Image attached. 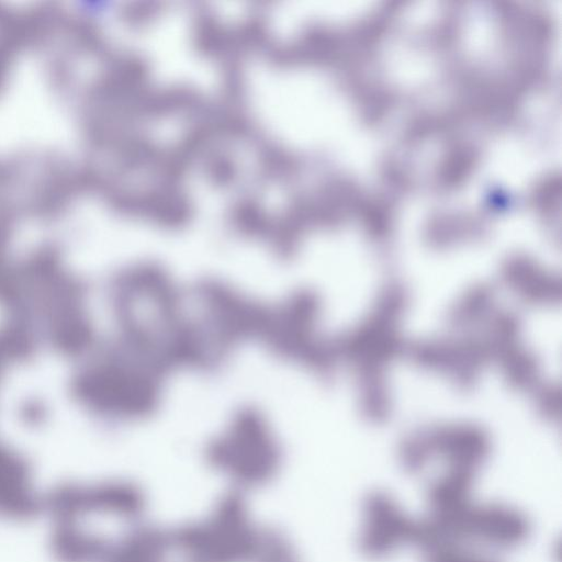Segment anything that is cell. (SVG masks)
Returning a JSON list of instances; mask_svg holds the SVG:
<instances>
[{"instance_id":"obj_2","label":"cell","mask_w":562,"mask_h":562,"mask_svg":"<svg viewBox=\"0 0 562 562\" xmlns=\"http://www.w3.org/2000/svg\"><path fill=\"white\" fill-rule=\"evenodd\" d=\"M246 522L240 503L231 497L209 522L182 530L179 540L195 562H238L255 552Z\"/></svg>"},{"instance_id":"obj_3","label":"cell","mask_w":562,"mask_h":562,"mask_svg":"<svg viewBox=\"0 0 562 562\" xmlns=\"http://www.w3.org/2000/svg\"><path fill=\"white\" fill-rule=\"evenodd\" d=\"M311 303L304 292H295L273 305L266 304L257 342L286 361L305 360L313 312Z\"/></svg>"},{"instance_id":"obj_1","label":"cell","mask_w":562,"mask_h":562,"mask_svg":"<svg viewBox=\"0 0 562 562\" xmlns=\"http://www.w3.org/2000/svg\"><path fill=\"white\" fill-rule=\"evenodd\" d=\"M216 469L245 485L269 480L280 462V448L266 416L258 408H239L222 434L207 446Z\"/></svg>"}]
</instances>
